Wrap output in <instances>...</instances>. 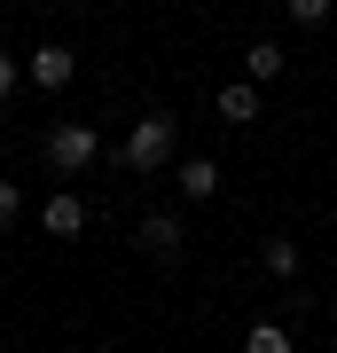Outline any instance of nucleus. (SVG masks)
Instances as JSON below:
<instances>
[{
	"label": "nucleus",
	"instance_id": "1",
	"mask_svg": "<svg viewBox=\"0 0 337 353\" xmlns=\"http://www.w3.org/2000/svg\"><path fill=\"white\" fill-rule=\"evenodd\" d=\"M173 150H181V126H173V110H150L134 134H125V173H165L173 165Z\"/></svg>",
	"mask_w": 337,
	"mask_h": 353
},
{
	"label": "nucleus",
	"instance_id": "2",
	"mask_svg": "<svg viewBox=\"0 0 337 353\" xmlns=\"http://www.w3.org/2000/svg\"><path fill=\"white\" fill-rule=\"evenodd\" d=\"M39 150H48V165H55V173H87V165L102 157V134L87 126V118H55Z\"/></svg>",
	"mask_w": 337,
	"mask_h": 353
},
{
	"label": "nucleus",
	"instance_id": "3",
	"mask_svg": "<svg viewBox=\"0 0 337 353\" xmlns=\"http://www.w3.org/2000/svg\"><path fill=\"white\" fill-rule=\"evenodd\" d=\"M24 79H32L39 94H63V87L79 79V48H63V39H48V48H32V55H24Z\"/></svg>",
	"mask_w": 337,
	"mask_h": 353
},
{
	"label": "nucleus",
	"instance_id": "4",
	"mask_svg": "<svg viewBox=\"0 0 337 353\" xmlns=\"http://www.w3.org/2000/svg\"><path fill=\"white\" fill-rule=\"evenodd\" d=\"M39 228H48L55 243H71V236H87V196H79V189H55L48 204H39Z\"/></svg>",
	"mask_w": 337,
	"mask_h": 353
},
{
	"label": "nucleus",
	"instance_id": "5",
	"mask_svg": "<svg viewBox=\"0 0 337 353\" xmlns=\"http://www.w3.org/2000/svg\"><path fill=\"white\" fill-rule=\"evenodd\" d=\"M212 110H220V126H251L259 118V79H227L212 94Z\"/></svg>",
	"mask_w": 337,
	"mask_h": 353
},
{
	"label": "nucleus",
	"instance_id": "6",
	"mask_svg": "<svg viewBox=\"0 0 337 353\" xmlns=\"http://www.w3.org/2000/svg\"><path fill=\"white\" fill-rule=\"evenodd\" d=\"M173 181H181V196H188V204H212L227 173H220L212 157H181V165H173Z\"/></svg>",
	"mask_w": 337,
	"mask_h": 353
},
{
	"label": "nucleus",
	"instance_id": "7",
	"mask_svg": "<svg viewBox=\"0 0 337 353\" xmlns=\"http://www.w3.org/2000/svg\"><path fill=\"white\" fill-rule=\"evenodd\" d=\"M181 236H188V228H181L173 212H150V220L134 228V243H141L150 259H181Z\"/></svg>",
	"mask_w": 337,
	"mask_h": 353
},
{
	"label": "nucleus",
	"instance_id": "8",
	"mask_svg": "<svg viewBox=\"0 0 337 353\" xmlns=\"http://www.w3.org/2000/svg\"><path fill=\"white\" fill-rule=\"evenodd\" d=\"M259 267H267L275 283H298L306 259H298V243H290V236H267V243H259Z\"/></svg>",
	"mask_w": 337,
	"mask_h": 353
},
{
	"label": "nucleus",
	"instance_id": "9",
	"mask_svg": "<svg viewBox=\"0 0 337 353\" xmlns=\"http://www.w3.org/2000/svg\"><path fill=\"white\" fill-rule=\"evenodd\" d=\"M243 79H259V87H275V79H283V48H275V39L243 48Z\"/></svg>",
	"mask_w": 337,
	"mask_h": 353
},
{
	"label": "nucleus",
	"instance_id": "10",
	"mask_svg": "<svg viewBox=\"0 0 337 353\" xmlns=\"http://www.w3.org/2000/svg\"><path fill=\"white\" fill-rule=\"evenodd\" d=\"M243 345H251V353H290V330H283V322H251Z\"/></svg>",
	"mask_w": 337,
	"mask_h": 353
},
{
	"label": "nucleus",
	"instance_id": "11",
	"mask_svg": "<svg viewBox=\"0 0 337 353\" xmlns=\"http://www.w3.org/2000/svg\"><path fill=\"white\" fill-rule=\"evenodd\" d=\"M283 8H290V24H306V32H314V24H329L337 0H283Z\"/></svg>",
	"mask_w": 337,
	"mask_h": 353
},
{
	"label": "nucleus",
	"instance_id": "12",
	"mask_svg": "<svg viewBox=\"0 0 337 353\" xmlns=\"http://www.w3.org/2000/svg\"><path fill=\"white\" fill-rule=\"evenodd\" d=\"M16 220H24V189H16V181H0V236H8Z\"/></svg>",
	"mask_w": 337,
	"mask_h": 353
},
{
	"label": "nucleus",
	"instance_id": "13",
	"mask_svg": "<svg viewBox=\"0 0 337 353\" xmlns=\"http://www.w3.org/2000/svg\"><path fill=\"white\" fill-rule=\"evenodd\" d=\"M16 79H24V63H16V55H8V48H0V94H8V87H16Z\"/></svg>",
	"mask_w": 337,
	"mask_h": 353
},
{
	"label": "nucleus",
	"instance_id": "14",
	"mask_svg": "<svg viewBox=\"0 0 337 353\" xmlns=\"http://www.w3.org/2000/svg\"><path fill=\"white\" fill-rule=\"evenodd\" d=\"M329 314H337V290H329Z\"/></svg>",
	"mask_w": 337,
	"mask_h": 353
}]
</instances>
